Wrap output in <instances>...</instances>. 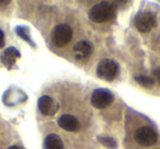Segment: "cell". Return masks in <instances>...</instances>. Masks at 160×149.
Returning a JSON list of instances; mask_svg holds the SVG:
<instances>
[{
	"instance_id": "1",
	"label": "cell",
	"mask_w": 160,
	"mask_h": 149,
	"mask_svg": "<svg viewBox=\"0 0 160 149\" xmlns=\"http://www.w3.org/2000/svg\"><path fill=\"white\" fill-rule=\"evenodd\" d=\"M115 16H116L115 6L111 2H108V1H102L100 3H97L89 11L90 20L96 23L109 22V21L114 20Z\"/></svg>"
},
{
	"instance_id": "2",
	"label": "cell",
	"mask_w": 160,
	"mask_h": 149,
	"mask_svg": "<svg viewBox=\"0 0 160 149\" xmlns=\"http://www.w3.org/2000/svg\"><path fill=\"white\" fill-rule=\"evenodd\" d=\"M97 75L100 79L112 81L118 75V65L113 59H102L97 66Z\"/></svg>"
},
{
	"instance_id": "3",
	"label": "cell",
	"mask_w": 160,
	"mask_h": 149,
	"mask_svg": "<svg viewBox=\"0 0 160 149\" xmlns=\"http://www.w3.org/2000/svg\"><path fill=\"white\" fill-rule=\"evenodd\" d=\"M72 29L68 24H58L52 31V41L57 47H64L71 41Z\"/></svg>"
},
{
	"instance_id": "4",
	"label": "cell",
	"mask_w": 160,
	"mask_h": 149,
	"mask_svg": "<svg viewBox=\"0 0 160 149\" xmlns=\"http://www.w3.org/2000/svg\"><path fill=\"white\" fill-rule=\"evenodd\" d=\"M134 138L140 146L150 147L155 145L158 140V133L155 128L150 126H142L137 128L134 134Z\"/></svg>"
},
{
	"instance_id": "5",
	"label": "cell",
	"mask_w": 160,
	"mask_h": 149,
	"mask_svg": "<svg viewBox=\"0 0 160 149\" xmlns=\"http://www.w3.org/2000/svg\"><path fill=\"white\" fill-rule=\"evenodd\" d=\"M114 101V96L110 90L108 89H97L92 92L91 96V104L96 109H107L112 104Z\"/></svg>"
},
{
	"instance_id": "6",
	"label": "cell",
	"mask_w": 160,
	"mask_h": 149,
	"mask_svg": "<svg viewBox=\"0 0 160 149\" xmlns=\"http://www.w3.org/2000/svg\"><path fill=\"white\" fill-rule=\"evenodd\" d=\"M134 23L138 31L142 33H147L157 27V18L151 12H140L135 17Z\"/></svg>"
},
{
	"instance_id": "7",
	"label": "cell",
	"mask_w": 160,
	"mask_h": 149,
	"mask_svg": "<svg viewBox=\"0 0 160 149\" xmlns=\"http://www.w3.org/2000/svg\"><path fill=\"white\" fill-rule=\"evenodd\" d=\"M38 110L41 111V113L43 115H46V116H53L57 113L58 111V103L54 100L53 98L48 96H43L38 99Z\"/></svg>"
},
{
	"instance_id": "8",
	"label": "cell",
	"mask_w": 160,
	"mask_h": 149,
	"mask_svg": "<svg viewBox=\"0 0 160 149\" xmlns=\"http://www.w3.org/2000/svg\"><path fill=\"white\" fill-rule=\"evenodd\" d=\"M93 47H92L91 43L88 41H80V42L76 43L73 46V53H75V57L77 60H86L89 58L91 55Z\"/></svg>"
},
{
	"instance_id": "9",
	"label": "cell",
	"mask_w": 160,
	"mask_h": 149,
	"mask_svg": "<svg viewBox=\"0 0 160 149\" xmlns=\"http://www.w3.org/2000/svg\"><path fill=\"white\" fill-rule=\"evenodd\" d=\"M58 125L60 126V128L65 129V131L72 132L76 133L80 129V123L75 116L70 115V114H62L59 118H58Z\"/></svg>"
},
{
	"instance_id": "10",
	"label": "cell",
	"mask_w": 160,
	"mask_h": 149,
	"mask_svg": "<svg viewBox=\"0 0 160 149\" xmlns=\"http://www.w3.org/2000/svg\"><path fill=\"white\" fill-rule=\"evenodd\" d=\"M20 57L21 54L18 49L14 48V47H8L1 55V62L7 68H11V67L14 66L17 59H19Z\"/></svg>"
},
{
	"instance_id": "11",
	"label": "cell",
	"mask_w": 160,
	"mask_h": 149,
	"mask_svg": "<svg viewBox=\"0 0 160 149\" xmlns=\"http://www.w3.org/2000/svg\"><path fill=\"white\" fill-rule=\"evenodd\" d=\"M44 149H64L62 140L57 134H49L44 139Z\"/></svg>"
},
{
	"instance_id": "12",
	"label": "cell",
	"mask_w": 160,
	"mask_h": 149,
	"mask_svg": "<svg viewBox=\"0 0 160 149\" xmlns=\"http://www.w3.org/2000/svg\"><path fill=\"white\" fill-rule=\"evenodd\" d=\"M16 33L20 36L21 38H23L24 41H27L31 46H34V43L32 42L31 34H30V30L25 27H16Z\"/></svg>"
},
{
	"instance_id": "13",
	"label": "cell",
	"mask_w": 160,
	"mask_h": 149,
	"mask_svg": "<svg viewBox=\"0 0 160 149\" xmlns=\"http://www.w3.org/2000/svg\"><path fill=\"white\" fill-rule=\"evenodd\" d=\"M136 81L139 83L142 87L144 88H151L155 83V80L153 78L151 77H148V76H142V75H138V76H135L134 77Z\"/></svg>"
},
{
	"instance_id": "14",
	"label": "cell",
	"mask_w": 160,
	"mask_h": 149,
	"mask_svg": "<svg viewBox=\"0 0 160 149\" xmlns=\"http://www.w3.org/2000/svg\"><path fill=\"white\" fill-rule=\"evenodd\" d=\"M99 140H100V142H102L104 146L111 147V148H115V147L118 146L116 142L111 137H99Z\"/></svg>"
},
{
	"instance_id": "15",
	"label": "cell",
	"mask_w": 160,
	"mask_h": 149,
	"mask_svg": "<svg viewBox=\"0 0 160 149\" xmlns=\"http://www.w3.org/2000/svg\"><path fill=\"white\" fill-rule=\"evenodd\" d=\"M153 76H155V78L157 79L158 83L160 85V67H158V68H156L155 70L152 71Z\"/></svg>"
},
{
	"instance_id": "16",
	"label": "cell",
	"mask_w": 160,
	"mask_h": 149,
	"mask_svg": "<svg viewBox=\"0 0 160 149\" xmlns=\"http://www.w3.org/2000/svg\"><path fill=\"white\" fill-rule=\"evenodd\" d=\"M5 45V35H3V32L0 30V48Z\"/></svg>"
},
{
	"instance_id": "17",
	"label": "cell",
	"mask_w": 160,
	"mask_h": 149,
	"mask_svg": "<svg viewBox=\"0 0 160 149\" xmlns=\"http://www.w3.org/2000/svg\"><path fill=\"white\" fill-rule=\"evenodd\" d=\"M8 149H22L20 146H17V145H13V146H10Z\"/></svg>"
}]
</instances>
